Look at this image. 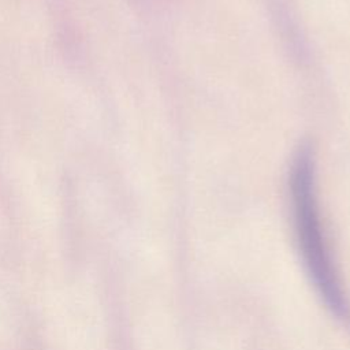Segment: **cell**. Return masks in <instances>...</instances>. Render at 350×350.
I'll use <instances>...</instances> for the list:
<instances>
[{"mask_svg": "<svg viewBox=\"0 0 350 350\" xmlns=\"http://www.w3.org/2000/svg\"><path fill=\"white\" fill-rule=\"evenodd\" d=\"M291 197L295 231L308 272L328 308L342 316L346 302L324 242L308 152H301L293 165Z\"/></svg>", "mask_w": 350, "mask_h": 350, "instance_id": "cell-1", "label": "cell"}]
</instances>
